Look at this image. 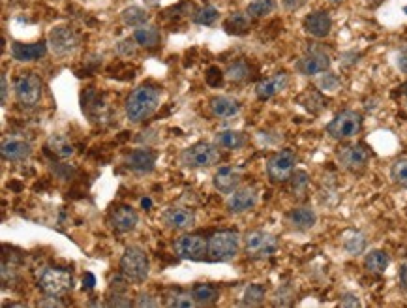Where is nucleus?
<instances>
[{
    "instance_id": "f257e3e1",
    "label": "nucleus",
    "mask_w": 407,
    "mask_h": 308,
    "mask_svg": "<svg viewBox=\"0 0 407 308\" xmlns=\"http://www.w3.org/2000/svg\"><path fill=\"white\" fill-rule=\"evenodd\" d=\"M162 102V91L154 85H141L129 92L124 102V113L129 123H143L154 115Z\"/></svg>"
},
{
    "instance_id": "f03ea898",
    "label": "nucleus",
    "mask_w": 407,
    "mask_h": 308,
    "mask_svg": "<svg viewBox=\"0 0 407 308\" xmlns=\"http://www.w3.org/2000/svg\"><path fill=\"white\" fill-rule=\"evenodd\" d=\"M220 162V147L208 141H199L181 152V164L188 170H205Z\"/></svg>"
},
{
    "instance_id": "7ed1b4c3",
    "label": "nucleus",
    "mask_w": 407,
    "mask_h": 308,
    "mask_svg": "<svg viewBox=\"0 0 407 308\" xmlns=\"http://www.w3.org/2000/svg\"><path fill=\"white\" fill-rule=\"evenodd\" d=\"M242 237L237 231L221 230L208 237V257L212 262H231L240 250Z\"/></svg>"
},
{
    "instance_id": "20e7f679",
    "label": "nucleus",
    "mask_w": 407,
    "mask_h": 308,
    "mask_svg": "<svg viewBox=\"0 0 407 308\" xmlns=\"http://www.w3.org/2000/svg\"><path fill=\"white\" fill-rule=\"evenodd\" d=\"M120 273L128 278L129 282H145L150 273V262L147 252L136 244L128 246L120 257Z\"/></svg>"
},
{
    "instance_id": "39448f33",
    "label": "nucleus",
    "mask_w": 407,
    "mask_h": 308,
    "mask_svg": "<svg viewBox=\"0 0 407 308\" xmlns=\"http://www.w3.org/2000/svg\"><path fill=\"white\" fill-rule=\"evenodd\" d=\"M242 244H244L246 256L252 260H265V257L274 256L280 246L278 237L263 230L246 231L242 237Z\"/></svg>"
},
{
    "instance_id": "423d86ee",
    "label": "nucleus",
    "mask_w": 407,
    "mask_h": 308,
    "mask_svg": "<svg viewBox=\"0 0 407 308\" xmlns=\"http://www.w3.org/2000/svg\"><path fill=\"white\" fill-rule=\"evenodd\" d=\"M38 288L47 297H64L73 289V278L68 271L58 267H44L38 276Z\"/></svg>"
},
{
    "instance_id": "0eeeda50",
    "label": "nucleus",
    "mask_w": 407,
    "mask_h": 308,
    "mask_svg": "<svg viewBox=\"0 0 407 308\" xmlns=\"http://www.w3.org/2000/svg\"><path fill=\"white\" fill-rule=\"evenodd\" d=\"M362 130V115L353 109H343L327 125V134L336 141L351 139L359 136Z\"/></svg>"
},
{
    "instance_id": "6e6552de",
    "label": "nucleus",
    "mask_w": 407,
    "mask_h": 308,
    "mask_svg": "<svg viewBox=\"0 0 407 308\" xmlns=\"http://www.w3.org/2000/svg\"><path fill=\"white\" fill-rule=\"evenodd\" d=\"M81 44V38L79 34L68 25H58L53 26L51 33L47 36V46H49V51L57 57H68L71 53L75 51Z\"/></svg>"
},
{
    "instance_id": "1a4fd4ad",
    "label": "nucleus",
    "mask_w": 407,
    "mask_h": 308,
    "mask_svg": "<svg viewBox=\"0 0 407 308\" xmlns=\"http://www.w3.org/2000/svg\"><path fill=\"white\" fill-rule=\"evenodd\" d=\"M297 167V154L289 149L274 152L266 162V175L272 183H287Z\"/></svg>"
},
{
    "instance_id": "9d476101",
    "label": "nucleus",
    "mask_w": 407,
    "mask_h": 308,
    "mask_svg": "<svg viewBox=\"0 0 407 308\" xmlns=\"http://www.w3.org/2000/svg\"><path fill=\"white\" fill-rule=\"evenodd\" d=\"M13 91H15V98L21 105L25 107H34L39 104L42 94H44V83L38 75L34 73H25L19 75L13 83Z\"/></svg>"
},
{
    "instance_id": "9b49d317",
    "label": "nucleus",
    "mask_w": 407,
    "mask_h": 308,
    "mask_svg": "<svg viewBox=\"0 0 407 308\" xmlns=\"http://www.w3.org/2000/svg\"><path fill=\"white\" fill-rule=\"evenodd\" d=\"M174 254L182 260L190 262H201L208 256V239L201 235H182L173 244Z\"/></svg>"
},
{
    "instance_id": "f8f14e48",
    "label": "nucleus",
    "mask_w": 407,
    "mask_h": 308,
    "mask_svg": "<svg viewBox=\"0 0 407 308\" xmlns=\"http://www.w3.org/2000/svg\"><path fill=\"white\" fill-rule=\"evenodd\" d=\"M330 64V55L321 47L316 49H308L302 57L297 60V72L302 75H317V73L329 72Z\"/></svg>"
},
{
    "instance_id": "ddd939ff",
    "label": "nucleus",
    "mask_w": 407,
    "mask_h": 308,
    "mask_svg": "<svg viewBox=\"0 0 407 308\" xmlns=\"http://www.w3.org/2000/svg\"><path fill=\"white\" fill-rule=\"evenodd\" d=\"M370 156L372 154L366 149V145H347V147L338 151V164L342 165L343 170L351 171V173H359L368 165Z\"/></svg>"
},
{
    "instance_id": "4468645a",
    "label": "nucleus",
    "mask_w": 407,
    "mask_h": 308,
    "mask_svg": "<svg viewBox=\"0 0 407 308\" xmlns=\"http://www.w3.org/2000/svg\"><path fill=\"white\" fill-rule=\"evenodd\" d=\"M163 226L171 231H186L195 226V212L190 207L182 205H171L163 210L162 215Z\"/></svg>"
},
{
    "instance_id": "2eb2a0df",
    "label": "nucleus",
    "mask_w": 407,
    "mask_h": 308,
    "mask_svg": "<svg viewBox=\"0 0 407 308\" xmlns=\"http://www.w3.org/2000/svg\"><path fill=\"white\" fill-rule=\"evenodd\" d=\"M257 201V190L253 186H239L233 194H229L226 207L231 215H244L248 210H252Z\"/></svg>"
},
{
    "instance_id": "dca6fc26",
    "label": "nucleus",
    "mask_w": 407,
    "mask_h": 308,
    "mask_svg": "<svg viewBox=\"0 0 407 308\" xmlns=\"http://www.w3.org/2000/svg\"><path fill=\"white\" fill-rule=\"evenodd\" d=\"M139 224V215L129 205H118L109 212V226L116 233H129Z\"/></svg>"
},
{
    "instance_id": "f3484780",
    "label": "nucleus",
    "mask_w": 407,
    "mask_h": 308,
    "mask_svg": "<svg viewBox=\"0 0 407 308\" xmlns=\"http://www.w3.org/2000/svg\"><path fill=\"white\" fill-rule=\"evenodd\" d=\"M240 181H242V171L239 167H233V165H221L216 170L212 177L214 188L220 194H227V196L239 188Z\"/></svg>"
},
{
    "instance_id": "a211bd4d",
    "label": "nucleus",
    "mask_w": 407,
    "mask_h": 308,
    "mask_svg": "<svg viewBox=\"0 0 407 308\" xmlns=\"http://www.w3.org/2000/svg\"><path fill=\"white\" fill-rule=\"evenodd\" d=\"M304 33L311 36V38L317 39H323L327 38L332 30V17H330L329 12H323V10H319V12H314L310 15H306L304 17Z\"/></svg>"
},
{
    "instance_id": "6ab92c4d",
    "label": "nucleus",
    "mask_w": 407,
    "mask_h": 308,
    "mask_svg": "<svg viewBox=\"0 0 407 308\" xmlns=\"http://www.w3.org/2000/svg\"><path fill=\"white\" fill-rule=\"evenodd\" d=\"M0 154L6 162H25L33 154V145L25 139H4L0 145Z\"/></svg>"
},
{
    "instance_id": "aec40b11",
    "label": "nucleus",
    "mask_w": 407,
    "mask_h": 308,
    "mask_svg": "<svg viewBox=\"0 0 407 308\" xmlns=\"http://www.w3.org/2000/svg\"><path fill=\"white\" fill-rule=\"evenodd\" d=\"M49 51L47 42H36V44H12V59L17 62H36L42 60Z\"/></svg>"
},
{
    "instance_id": "412c9836",
    "label": "nucleus",
    "mask_w": 407,
    "mask_h": 308,
    "mask_svg": "<svg viewBox=\"0 0 407 308\" xmlns=\"http://www.w3.org/2000/svg\"><path fill=\"white\" fill-rule=\"evenodd\" d=\"M287 87H289V75L285 72H278L271 78L259 81L257 87H255V94H257L259 100H271L280 92H284Z\"/></svg>"
},
{
    "instance_id": "4be33fe9",
    "label": "nucleus",
    "mask_w": 407,
    "mask_h": 308,
    "mask_svg": "<svg viewBox=\"0 0 407 308\" xmlns=\"http://www.w3.org/2000/svg\"><path fill=\"white\" fill-rule=\"evenodd\" d=\"M208 109L216 118H231L237 117L240 113V102L237 98H233V96L220 94V96H212L210 98Z\"/></svg>"
},
{
    "instance_id": "5701e85b",
    "label": "nucleus",
    "mask_w": 407,
    "mask_h": 308,
    "mask_svg": "<svg viewBox=\"0 0 407 308\" xmlns=\"http://www.w3.org/2000/svg\"><path fill=\"white\" fill-rule=\"evenodd\" d=\"M126 165L136 173H150L156 167V152L150 149H136L126 156Z\"/></svg>"
},
{
    "instance_id": "b1692460",
    "label": "nucleus",
    "mask_w": 407,
    "mask_h": 308,
    "mask_svg": "<svg viewBox=\"0 0 407 308\" xmlns=\"http://www.w3.org/2000/svg\"><path fill=\"white\" fill-rule=\"evenodd\" d=\"M287 222L293 230L308 231L316 226L317 215L311 207H295L287 212Z\"/></svg>"
},
{
    "instance_id": "393cba45",
    "label": "nucleus",
    "mask_w": 407,
    "mask_h": 308,
    "mask_svg": "<svg viewBox=\"0 0 407 308\" xmlns=\"http://www.w3.org/2000/svg\"><path fill=\"white\" fill-rule=\"evenodd\" d=\"M46 149L49 154L60 160H68L75 154V147L71 143V139L64 134H53L46 141Z\"/></svg>"
},
{
    "instance_id": "a878e982",
    "label": "nucleus",
    "mask_w": 407,
    "mask_h": 308,
    "mask_svg": "<svg viewBox=\"0 0 407 308\" xmlns=\"http://www.w3.org/2000/svg\"><path fill=\"white\" fill-rule=\"evenodd\" d=\"M252 15L248 12H233L229 13L224 21V30L227 34H235V36H242V34L250 33L252 28Z\"/></svg>"
},
{
    "instance_id": "bb28decb",
    "label": "nucleus",
    "mask_w": 407,
    "mask_h": 308,
    "mask_svg": "<svg viewBox=\"0 0 407 308\" xmlns=\"http://www.w3.org/2000/svg\"><path fill=\"white\" fill-rule=\"evenodd\" d=\"M246 134L240 130H221L216 134V138H214V143L218 145L220 149L224 151H240V149H244L246 145Z\"/></svg>"
},
{
    "instance_id": "cd10ccee",
    "label": "nucleus",
    "mask_w": 407,
    "mask_h": 308,
    "mask_svg": "<svg viewBox=\"0 0 407 308\" xmlns=\"http://www.w3.org/2000/svg\"><path fill=\"white\" fill-rule=\"evenodd\" d=\"M134 38L141 47L145 49H156V47L162 44V33H160V28L154 25H147L137 26L136 33H134Z\"/></svg>"
},
{
    "instance_id": "c85d7f7f",
    "label": "nucleus",
    "mask_w": 407,
    "mask_h": 308,
    "mask_svg": "<svg viewBox=\"0 0 407 308\" xmlns=\"http://www.w3.org/2000/svg\"><path fill=\"white\" fill-rule=\"evenodd\" d=\"M192 296H194L197 307H212L220 299V291L210 284H195L192 288Z\"/></svg>"
},
{
    "instance_id": "c756f323",
    "label": "nucleus",
    "mask_w": 407,
    "mask_h": 308,
    "mask_svg": "<svg viewBox=\"0 0 407 308\" xmlns=\"http://www.w3.org/2000/svg\"><path fill=\"white\" fill-rule=\"evenodd\" d=\"M388 263H390V257L383 250H372L364 257V267L368 273H374V275H383L388 269Z\"/></svg>"
},
{
    "instance_id": "7c9ffc66",
    "label": "nucleus",
    "mask_w": 407,
    "mask_h": 308,
    "mask_svg": "<svg viewBox=\"0 0 407 308\" xmlns=\"http://www.w3.org/2000/svg\"><path fill=\"white\" fill-rule=\"evenodd\" d=\"M120 19L126 26H132V28H137V26L147 25L150 19V15L147 13V10H143L139 6H128L124 8L120 12Z\"/></svg>"
},
{
    "instance_id": "2f4dec72",
    "label": "nucleus",
    "mask_w": 407,
    "mask_h": 308,
    "mask_svg": "<svg viewBox=\"0 0 407 308\" xmlns=\"http://www.w3.org/2000/svg\"><path fill=\"white\" fill-rule=\"evenodd\" d=\"M343 250L349 256H361L366 250V237L359 233V231H349L347 235L343 237Z\"/></svg>"
},
{
    "instance_id": "473e14b6",
    "label": "nucleus",
    "mask_w": 407,
    "mask_h": 308,
    "mask_svg": "<svg viewBox=\"0 0 407 308\" xmlns=\"http://www.w3.org/2000/svg\"><path fill=\"white\" fill-rule=\"evenodd\" d=\"M168 301L165 305L168 307H174V308H194L197 307V302H195L194 296L192 293H186V291H182V289H171L169 291V296L165 297Z\"/></svg>"
},
{
    "instance_id": "72a5a7b5",
    "label": "nucleus",
    "mask_w": 407,
    "mask_h": 308,
    "mask_svg": "<svg viewBox=\"0 0 407 308\" xmlns=\"http://www.w3.org/2000/svg\"><path fill=\"white\" fill-rule=\"evenodd\" d=\"M266 289L261 286V284H250L248 288L244 289V296H242V305L244 307H259L265 302Z\"/></svg>"
},
{
    "instance_id": "f704fd0d",
    "label": "nucleus",
    "mask_w": 407,
    "mask_h": 308,
    "mask_svg": "<svg viewBox=\"0 0 407 308\" xmlns=\"http://www.w3.org/2000/svg\"><path fill=\"white\" fill-rule=\"evenodd\" d=\"M250 72L252 70H250L248 62H244V60H235V62L227 66L226 78L229 81H233V83H244L246 79L250 78Z\"/></svg>"
},
{
    "instance_id": "c9c22d12",
    "label": "nucleus",
    "mask_w": 407,
    "mask_h": 308,
    "mask_svg": "<svg viewBox=\"0 0 407 308\" xmlns=\"http://www.w3.org/2000/svg\"><path fill=\"white\" fill-rule=\"evenodd\" d=\"M274 10H276V0H250V4L246 8V12L250 13L253 19L266 17Z\"/></svg>"
},
{
    "instance_id": "e433bc0d",
    "label": "nucleus",
    "mask_w": 407,
    "mask_h": 308,
    "mask_svg": "<svg viewBox=\"0 0 407 308\" xmlns=\"http://www.w3.org/2000/svg\"><path fill=\"white\" fill-rule=\"evenodd\" d=\"M220 17V13L214 6H203L197 8L192 15V21H194L195 25H203V26H212L216 21Z\"/></svg>"
},
{
    "instance_id": "4c0bfd02",
    "label": "nucleus",
    "mask_w": 407,
    "mask_h": 308,
    "mask_svg": "<svg viewBox=\"0 0 407 308\" xmlns=\"http://www.w3.org/2000/svg\"><path fill=\"white\" fill-rule=\"evenodd\" d=\"M390 179L401 188H407V158H400V160H396L395 164H392Z\"/></svg>"
},
{
    "instance_id": "58836bf2",
    "label": "nucleus",
    "mask_w": 407,
    "mask_h": 308,
    "mask_svg": "<svg viewBox=\"0 0 407 308\" xmlns=\"http://www.w3.org/2000/svg\"><path fill=\"white\" fill-rule=\"evenodd\" d=\"M300 102H302L304 107H306L310 113H319L325 107L323 98H321L317 92H306V94H302Z\"/></svg>"
},
{
    "instance_id": "ea45409f",
    "label": "nucleus",
    "mask_w": 407,
    "mask_h": 308,
    "mask_svg": "<svg viewBox=\"0 0 407 308\" xmlns=\"http://www.w3.org/2000/svg\"><path fill=\"white\" fill-rule=\"evenodd\" d=\"M291 188L295 194H302L306 188H308V184H310V179H308V173L306 171H295L293 175H291Z\"/></svg>"
},
{
    "instance_id": "a19ab883",
    "label": "nucleus",
    "mask_w": 407,
    "mask_h": 308,
    "mask_svg": "<svg viewBox=\"0 0 407 308\" xmlns=\"http://www.w3.org/2000/svg\"><path fill=\"white\" fill-rule=\"evenodd\" d=\"M340 85H342V81H340V78L334 75V73H323V78L319 79V87H321L323 91L336 92L338 89H340Z\"/></svg>"
},
{
    "instance_id": "79ce46f5",
    "label": "nucleus",
    "mask_w": 407,
    "mask_h": 308,
    "mask_svg": "<svg viewBox=\"0 0 407 308\" xmlns=\"http://www.w3.org/2000/svg\"><path fill=\"white\" fill-rule=\"evenodd\" d=\"M137 46H139V44L136 42V38H132V39L126 38V39H123L118 46H116V49H118V53H120V55H124V57H129V55H136Z\"/></svg>"
},
{
    "instance_id": "37998d69",
    "label": "nucleus",
    "mask_w": 407,
    "mask_h": 308,
    "mask_svg": "<svg viewBox=\"0 0 407 308\" xmlns=\"http://www.w3.org/2000/svg\"><path fill=\"white\" fill-rule=\"evenodd\" d=\"M136 307L143 308V307H147V308H152V307H158V302L154 301V297L150 296V293H139L137 296V301L134 302Z\"/></svg>"
},
{
    "instance_id": "c03bdc74",
    "label": "nucleus",
    "mask_w": 407,
    "mask_h": 308,
    "mask_svg": "<svg viewBox=\"0 0 407 308\" xmlns=\"http://www.w3.org/2000/svg\"><path fill=\"white\" fill-rule=\"evenodd\" d=\"M340 305L342 307H351V308H356V307H361L362 302L361 299L355 296V293H345V296L342 297V301H340Z\"/></svg>"
},
{
    "instance_id": "a18cd8bd",
    "label": "nucleus",
    "mask_w": 407,
    "mask_h": 308,
    "mask_svg": "<svg viewBox=\"0 0 407 308\" xmlns=\"http://www.w3.org/2000/svg\"><path fill=\"white\" fill-rule=\"evenodd\" d=\"M306 2H308V0H282V4H284V8L287 12H297V10H300Z\"/></svg>"
},
{
    "instance_id": "49530a36",
    "label": "nucleus",
    "mask_w": 407,
    "mask_h": 308,
    "mask_svg": "<svg viewBox=\"0 0 407 308\" xmlns=\"http://www.w3.org/2000/svg\"><path fill=\"white\" fill-rule=\"evenodd\" d=\"M0 83H2V92H0V100H2V105H4L8 102V89H10V87H8V79H6V75H4V73L0 75Z\"/></svg>"
},
{
    "instance_id": "de8ad7c7",
    "label": "nucleus",
    "mask_w": 407,
    "mask_h": 308,
    "mask_svg": "<svg viewBox=\"0 0 407 308\" xmlns=\"http://www.w3.org/2000/svg\"><path fill=\"white\" fill-rule=\"evenodd\" d=\"M400 286L407 291V262L400 267Z\"/></svg>"
},
{
    "instance_id": "09e8293b",
    "label": "nucleus",
    "mask_w": 407,
    "mask_h": 308,
    "mask_svg": "<svg viewBox=\"0 0 407 308\" xmlns=\"http://www.w3.org/2000/svg\"><path fill=\"white\" fill-rule=\"evenodd\" d=\"M398 66L404 73H407V47L400 53V59H398Z\"/></svg>"
},
{
    "instance_id": "8fccbe9b",
    "label": "nucleus",
    "mask_w": 407,
    "mask_h": 308,
    "mask_svg": "<svg viewBox=\"0 0 407 308\" xmlns=\"http://www.w3.org/2000/svg\"><path fill=\"white\" fill-rule=\"evenodd\" d=\"M39 307H64V305L58 301V297H51V301H42Z\"/></svg>"
},
{
    "instance_id": "3c124183",
    "label": "nucleus",
    "mask_w": 407,
    "mask_h": 308,
    "mask_svg": "<svg viewBox=\"0 0 407 308\" xmlns=\"http://www.w3.org/2000/svg\"><path fill=\"white\" fill-rule=\"evenodd\" d=\"M83 280H87V289L94 288V276L89 275V273H87V275H84Z\"/></svg>"
},
{
    "instance_id": "603ef678",
    "label": "nucleus",
    "mask_w": 407,
    "mask_h": 308,
    "mask_svg": "<svg viewBox=\"0 0 407 308\" xmlns=\"http://www.w3.org/2000/svg\"><path fill=\"white\" fill-rule=\"evenodd\" d=\"M141 205L143 207H150V205H152V201H150L149 197H145V199H141Z\"/></svg>"
},
{
    "instance_id": "864d4df0",
    "label": "nucleus",
    "mask_w": 407,
    "mask_h": 308,
    "mask_svg": "<svg viewBox=\"0 0 407 308\" xmlns=\"http://www.w3.org/2000/svg\"><path fill=\"white\" fill-rule=\"evenodd\" d=\"M145 2H147L149 6H158V4H160V0H145Z\"/></svg>"
},
{
    "instance_id": "5fc2aeb1",
    "label": "nucleus",
    "mask_w": 407,
    "mask_h": 308,
    "mask_svg": "<svg viewBox=\"0 0 407 308\" xmlns=\"http://www.w3.org/2000/svg\"><path fill=\"white\" fill-rule=\"evenodd\" d=\"M332 2H340V0H332Z\"/></svg>"
}]
</instances>
